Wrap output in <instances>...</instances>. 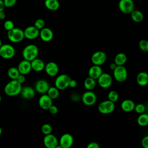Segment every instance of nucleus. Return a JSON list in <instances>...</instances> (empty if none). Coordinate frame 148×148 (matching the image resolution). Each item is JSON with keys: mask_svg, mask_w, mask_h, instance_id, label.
<instances>
[{"mask_svg": "<svg viewBox=\"0 0 148 148\" xmlns=\"http://www.w3.org/2000/svg\"><path fill=\"white\" fill-rule=\"evenodd\" d=\"M7 36L9 40L13 43L20 42L25 38L24 31L20 28L14 27L8 31Z\"/></svg>", "mask_w": 148, "mask_h": 148, "instance_id": "nucleus-3", "label": "nucleus"}, {"mask_svg": "<svg viewBox=\"0 0 148 148\" xmlns=\"http://www.w3.org/2000/svg\"><path fill=\"white\" fill-rule=\"evenodd\" d=\"M82 100L84 104L87 106L93 105L97 101L96 94L91 91V90H88L83 93L82 97Z\"/></svg>", "mask_w": 148, "mask_h": 148, "instance_id": "nucleus-10", "label": "nucleus"}, {"mask_svg": "<svg viewBox=\"0 0 148 148\" xmlns=\"http://www.w3.org/2000/svg\"><path fill=\"white\" fill-rule=\"evenodd\" d=\"M106 54L102 51H97L91 56V62L94 65L101 66L106 61Z\"/></svg>", "mask_w": 148, "mask_h": 148, "instance_id": "nucleus-9", "label": "nucleus"}, {"mask_svg": "<svg viewBox=\"0 0 148 148\" xmlns=\"http://www.w3.org/2000/svg\"><path fill=\"white\" fill-rule=\"evenodd\" d=\"M39 50L38 47L35 45H28L26 46L23 50V56L24 60L31 61L36 58L38 54Z\"/></svg>", "mask_w": 148, "mask_h": 148, "instance_id": "nucleus-2", "label": "nucleus"}, {"mask_svg": "<svg viewBox=\"0 0 148 148\" xmlns=\"http://www.w3.org/2000/svg\"><path fill=\"white\" fill-rule=\"evenodd\" d=\"M1 134H2V128L0 127V135H1Z\"/></svg>", "mask_w": 148, "mask_h": 148, "instance_id": "nucleus-47", "label": "nucleus"}, {"mask_svg": "<svg viewBox=\"0 0 148 148\" xmlns=\"http://www.w3.org/2000/svg\"><path fill=\"white\" fill-rule=\"evenodd\" d=\"M1 45H2V42H1V40L0 39V47L1 46Z\"/></svg>", "mask_w": 148, "mask_h": 148, "instance_id": "nucleus-48", "label": "nucleus"}, {"mask_svg": "<svg viewBox=\"0 0 148 148\" xmlns=\"http://www.w3.org/2000/svg\"><path fill=\"white\" fill-rule=\"evenodd\" d=\"M8 76L12 80H15L17 79L18 76L20 74L18 69L14 67L10 68L8 71Z\"/></svg>", "mask_w": 148, "mask_h": 148, "instance_id": "nucleus-31", "label": "nucleus"}, {"mask_svg": "<svg viewBox=\"0 0 148 148\" xmlns=\"http://www.w3.org/2000/svg\"><path fill=\"white\" fill-rule=\"evenodd\" d=\"M5 8V5L3 3V0H0V12H3Z\"/></svg>", "mask_w": 148, "mask_h": 148, "instance_id": "nucleus-44", "label": "nucleus"}, {"mask_svg": "<svg viewBox=\"0 0 148 148\" xmlns=\"http://www.w3.org/2000/svg\"><path fill=\"white\" fill-rule=\"evenodd\" d=\"M73 143V138L72 135L68 133L63 134L59 141V144L62 148H69Z\"/></svg>", "mask_w": 148, "mask_h": 148, "instance_id": "nucleus-12", "label": "nucleus"}, {"mask_svg": "<svg viewBox=\"0 0 148 148\" xmlns=\"http://www.w3.org/2000/svg\"><path fill=\"white\" fill-rule=\"evenodd\" d=\"M17 69H18L20 73L23 74L24 75L28 74L32 69L31 61H29L26 60L21 61L19 63Z\"/></svg>", "mask_w": 148, "mask_h": 148, "instance_id": "nucleus-19", "label": "nucleus"}, {"mask_svg": "<svg viewBox=\"0 0 148 148\" xmlns=\"http://www.w3.org/2000/svg\"><path fill=\"white\" fill-rule=\"evenodd\" d=\"M131 14V17L132 20L136 23H140L143 20V14L139 10H133Z\"/></svg>", "mask_w": 148, "mask_h": 148, "instance_id": "nucleus-26", "label": "nucleus"}, {"mask_svg": "<svg viewBox=\"0 0 148 148\" xmlns=\"http://www.w3.org/2000/svg\"><path fill=\"white\" fill-rule=\"evenodd\" d=\"M84 86L87 90H92L96 86L95 79L88 76L84 81Z\"/></svg>", "mask_w": 148, "mask_h": 148, "instance_id": "nucleus-28", "label": "nucleus"}, {"mask_svg": "<svg viewBox=\"0 0 148 148\" xmlns=\"http://www.w3.org/2000/svg\"><path fill=\"white\" fill-rule=\"evenodd\" d=\"M46 73L50 76H55L58 73V65L54 62H49L45 66Z\"/></svg>", "mask_w": 148, "mask_h": 148, "instance_id": "nucleus-17", "label": "nucleus"}, {"mask_svg": "<svg viewBox=\"0 0 148 148\" xmlns=\"http://www.w3.org/2000/svg\"><path fill=\"white\" fill-rule=\"evenodd\" d=\"M1 101V96L0 95V102Z\"/></svg>", "mask_w": 148, "mask_h": 148, "instance_id": "nucleus-49", "label": "nucleus"}, {"mask_svg": "<svg viewBox=\"0 0 148 148\" xmlns=\"http://www.w3.org/2000/svg\"><path fill=\"white\" fill-rule=\"evenodd\" d=\"M5 17H6V15H5V13L3 12V11L0 12V19L3 20L5 18Z\"/></svg>", "mask_w": 148, "mask_h": 148, "instance_id": "nucleus-46", "label": "nucleus"}, {"mask_svg": "<svg viewBox=\"0 0 148 148\" xmlns=\"http://www.w3.org/2000/svg\"><path fill=\"white\" fill-rule=\"evenodd\" d=\"M141 144L144 148H148V135L143 138L141 141Z\"/></svg>", "mask_w": 148, "mask_h": 148, "instance_id": "nucleus-39", "label": "nucleus"}, {"mask_svg": "<svg viewBox=\"0 0 148 148\" xmlns=\"http://www.w3.org/2000/svg\"><path fill=\"white\" fill-rule=\"evenodd\" d=\"M52 100L47 94H43L39 99V105L42 109L47 110L53 105Z\"/></svg>", "mask_w": 148, "mask_h": 148, "instance_id": "nucleus-15", "label": "nucleus"}, {"mask_svg": "<svg viewBox=\"0 0 148 148\" xmlns=\"http://www.w3.org/2000/svg\"><path fill=\"white\" fill-rule=\"evenodd\" d=\"M139 47L143 52H148V40L146 39L140 40L139 42Z\"/></svg>", "mask_w": 148, "mask_h": 148, "instance_id": "nucleus-33", "label": "nucleus"}, {"mask_svg": "<svg viewBox=\"0 0 148 148\" xmlns=\"http://www.w3.org/2000/svg\"><path fill=\"white\" fill-rule=\"evenodd\" d=\"M98 84L103 88H109L112 83V77L108 73H103L97 79Z\"/></svg>", "mask_w": 148, "mask_h": 148, "instance_id": "nucleus-11", "label": "nucleus"}, {"mask_svg": "<svg viewBox=\"0 0 148 148\" xmlns=\"http://www.w3.org/2000/svg\"><path fill=\"white\" fill-rule=\"evenodd\" d=\"M35 90L40 94H45L47 92L50 86L49 83L43 79H40L38 80L35 86Z\"/></svg>", "mask_w": 148, "mask_h": 148, "instance_id": "nucleus-16", "label": "nucleus"}, {"mask_svg": "<svg viewBox=\"0 0 148 148\" xmlns=\"http://www.w3.org/2000/svg\"><path fill=\"white\" fill-rule=\"evenodd\" d=\"M45 21L42 19V18H38L35 21V23H34V26L37 28L38 29L40 30L41 29H42L43 28H44L45 27Z\"/></svg>", "mask_w": 148, "mask_h": 148, "instance_id": "nucleus-36", "label": "nucleus"}, {"mask_svg": "<svg viewBox=\"0 0 148 148\" xmlns=\"http://www.w3.org/2000/svg\"><path fill=\"white\" fill-rule=\"evenodd\" d=\"M113 71L114 77L118 82H123L127 79L128 72L123 65L117 66Z\"/></svg>", "mask_w": 148, "mask_h": 148, "instance_id": "nucleus-6", "label": "nucleus"}, {"mask_svg": "<svg viewBox=\"0 0 148 148\" xmlns=\"http://www.w3.org/2000/svg\"><path fill=\"white\" fill-rule=\"evenodd\" d=\"M32 69L36 72L42 71L45 66L44 62L39 58H35L31 61Z\"/></svg>", "mask_w": 148, "mask_h": 148, "instance_id": "nucleus-22", "label": "nucleus"}, {"mask_svg": "<svg viewBox=\"0 0 148 148\" xmlns=\"http://www.w3.org/2000/svg\"><path fill=\"white\" fill-rule=\"evenodd\" d=\"M24 37L28 39H36L39 35V29L34 26L27 27L24 30Z\"/></svg>", "mask_w": 148, "mask_h": 148, "instance_id": "nucleus-14", "label": "nucleus"}, {"mask_svg": "<svg viewBox=\"0 0 148 148\" xmlns=\"http://www.w3.org/2000/svg\"><path fill=\"white\" fill-rule=\"evenodd\" d=\"M145 109H146V107L145 105H143V103H138L136 105L134 108V110L135 111V112L139 114L144 113L145 111Z\"/></svg>", "mask_w": 148, "mask_h": 148, "instance_id": "nucleus-35", "label": "nucleus"}, {"mask_svg": "<svg viewBox=\"0 0 148 148\" xmlns=\"http://www.w3.org/2000/svg\"><path fill=\"white\" fill-rule=\"evenodd\" d=\"M137 123L139 126L146 127L148 125V114L141 113L137 119Z\"/></svg>", "mask_w": 148, "mask_h": 148, "instance_id": "nucleus-29", "label": "nucleus"}, {"mask_svg": "<svg viewBox=\"0 0 148 148\" xmlns=\"http://www.w3.org/2000/svg\"><path fill=\"white\" fill-rule=\"evenodd\" d=\"M16 80H17L20 83L22 84V83H23L25 82V77L24 75L20 73V74L18 76V77H17V79H16Z\"/></svg>", "mask_w": 148, "mask_h": 148, "instance_id": "nucleus-42", "label": "nucleus"}, {"mask_svg": "<svg viewBox=\"0 0 148 148\" xmlns=\"http://www.w3.org/2000/svg\"><path fill=\"white\" fill-rule=\"evenodd\" d=\"M87 148H99V145L95 142H91L89 143L87 146Z\"/></svg>", "mask_w": 148, "mask_h": 148, "instance_id": "nucleus-41", "label": "nucleus"}, {"mask_svg": "<svg viewBox=\"0 0 148 148\" xmlns=\"http://www.w3.org/2000/svg\"><path fill=\"white\" fill-rule=\"evenodd\" d=\"M45 5L47 9L52 11L58 10L60 6L58 0H45Z\"/></svg>", "mask_w": 148, "mask_h": 148, "instance_id": "nucleus-25", "label": "nucleus"}, {"mask_svg": "<svg viewBox=\"0 0 148 148\" xmlns=\"http://www.w3.org/2000/svg\"><path fill=\"white\" fill-rule=\"evenodd\" d=\"M49 110V112L53 114H55L56 113H57L58 111V108L55 106V105H52L48 109Z\"/></svg>", "mask_w": 148, "mask_h": 148, "instance_id": "nucleus-40", "label": "nucleus"}, {"mask_svg": "<svg viewBox=\"0 0 148 148\" xmlns=\"http://www.w3.org/2000/svg\"><path fill=\"white\" fill-rule=\"evenodd\" d=\"M115 109L114 102L108 99L101 102L98 106V111L102 114H110L112 113Z\"/></svg>", "mask_w": 148, "mask_h": 148, "instance_id": "nucleus-4", "label": "nucleus"}, {"mask_svg": "<svg viewBox=\"0 0 148 148\" xmlns=\"http://www.w3.org/2000/svg\"><path fill=\"white\" fill-rule=\"evenodd\" d=\"M3 1L6 8L13 7L17 2V0H3Z\"/></svg>", "mask_w": 148, "mask_h": 148, "instance_id": "nucleus-38", "label": "nucleus"}, {"mask_svg": "<svg viewBox=\"0 0 148 148\" xmlns=\"http://www.w3.org/2000/svg\"><path fill=\"white\" fill-rule=\"evenodd\" d=\"M3 27H4L5 29L8 31L13 29L14 27V23L11 20H6L4 23Z\"/></svg>", "mask_w": 148, "mask_h": 148, "instance_id": "nucleus-37", "label": "nucleus"}, {"mask_svg": "<svg viewBox=\"0 0 148 148\" xmlns=\"http://www.w3.org/2000/svg\"><path fill=\"white\" fill-rule=\"evenodd\" d=\"M39 36L44 42H49L53 38V32L51 29L47 27H44L39 31Z\"/></svg>", "mask_w": 148, "mask_h": 148, "instance_id": "nucleus-18", "label": "nucleus"}, {"mask_svg": "<svg viewBox=\"0 0 148 148\" xmlns=\"http://www.w3.org/2000/svg\"><path fill=\"white\" fill-rule=\"evenodd\" d=\"M47 92V95L52 99L57 98L60 94L59 89H58L56 86L55 87H50Z\"/></svg>", "mask_w": 148, "mask_h": 148, "instance_id": "nucleus-30", "label": "nucleus"}, {"mask_svg": "<svg viewBox=\"0 0 148 148\" xmlns=\"http://www.w3.org/2000/svg\"><path fill=\"white\" fill-rule=\"evenodd\" d=\"M119 97V96L118 92L114 90H112L109 91L108 94V99L113 102H115L118 100Z\"/></svg>", "mask_w": 148, "mask_h": 148, "instance_id": "nucleus-32", "label": "nucleus"}, {"mask_svg": "<svg viewBox=\"0 0 148 148\" xmlns=\"http://www.w3.org/2000/svg\"><path fill=\"white\" fill-rule=\"evenodd\" d=\"M71 78L66 74H61L57 77L55 80V86L59 90H62L69 87Z\"/></svg>", "mask_w": 148, "mask_h": 148, "instance_id": "nucleus-5", "label": "nucleus"}, {"mask_svg": "<svg viewBox=\"0 0 148 148\" xmlns=\"http://www.w3.org/2000/svg\"><path fill=\"white\" fill-rule=\"evenodd\" d=\"M43 143L47 148H56L58 142L56 136L50 134L44 137Z\"/></svg>", "mask_w": 148, "mask_h": 148, "instance_id": "nucleus-13", "label": "nucleus"}, {"mask_svg": "<svg viewBox=\"0 0 148 148\" xmlns=\"http://www.w3.org/2000/svg\"><path fill=\"white\" fill-rule=\"evenodd\" d=\"M20 94L23 98L29 99L34 97L35 95V90L31 87L25 86L21 88Z\"/></svg>", "mask_w": 148, "mask_h": 148, "instance_id": "nucleus-23", "label": "nucleus"}, {"mask_svg": "<svg viewBox=\"0 0 148 148\" xmlns=\"http://www.w3.org/2000/svg\"><path fill=\"white\" fill-rule=\"evenodd\" d=\"M15 49L10 45H2L0 47V56L5 59H10L14 57Z\"/></svg>", "mask_w": 148, "mask_h": 148, "instance_id": "nucleus-7", "label": "nucleus"}, {"mask_svg": "<svg viewBox=\"0 0 148 148\" xmlns=\"http://www.w3.org/2000/svg\"><path fill=\"white\" fill-rule=\"evenodd\" d=\"M135 104L131 99H125L121 103V108L125 112H131L134 110Z\"/></svg>", "mask_w": 148, "mask_h": 148, "instance_id": "nucleus-21", "label": "nucleus"}, {"mask_svg": "<svg viewBox=\"0 0 148 148\" xmlns=\"http://www.w3.org/2000/svg\"><path fill=\"white\" fill-rule=\"evenodd\" d=\"M102 73V70L99 65H94L91 66L88 72V76L91 77L94 79H97L100 75Z\"/></svg>", "mask_w": 148, "mask_h": 148, "instance_id": "nucleus-20", "label": "nucleus"}, {"mask_svg": "<svg viewBox=\"0 0 148 148\" xmlns=\"http://www.w3.org/2000/svg\"><path fill=\"white\" fill-rule=\"evenodd\" d=\"M41 131L44 135H48L51 133L52 127L49 124H45L42 126Z\"/></svg>", "mask_w": 148, "mask_h": 148, "instance_id": "nucleus-34", "label": "nucleus"}, {"mask_svg": "<svg viewBox=\"0 0 148 148\" xmlns=\"http://www.w3.org/2000/svg\"><path fill=\"white\" fill-rule=\"evenodd\" d=\"M22 88L21 84L17 80H12L8 82L4 88L5 94L9 96H15L20 94Z\"/></svg>", "mask_w": 148, "mask_h": 148, "instance_id": "nucleus-1", "label": "nucleus"}, {"mask_svg": "<svg viewBox=\"0 0 148 148\" xmlns=\"http://www.w3.org/2000/svg\"><path fill=\"white\" fill-rule=\"evenodd\" d=\"M127 61V56L124 53H119L114 57V62L119 65H123Z\"/></svg>", "mask_w": 148, "mask_h": 148, "instance_id": "nucleus-27", "label": "nucleus"}, {"mask_svg": "<svg viewBox=\"0 0 148 148\" xmlns=\"http://www.w3.org/2000/svg\"><path fill=\"white\" fill-rule=\"evenodd\" d=\"M117 65L116 64V63L114 62H112V63H110V65H109V68H110V69H111V70H112V71H113L116 67H117Z\"/></svg>", "mask_w": 148, "mask_h": 148, "instance_id": "nucleus-45", "label": "nucleus"}, {"mask_svg": "<svg viewBox=\"0 0 148 148\" xmlns=\"http://www.w3.org/2000/svg\"><path fill=\"white\" fill-rule=\"evenodd\" d=\"M118 6L122 13L130 14L134 9V3L133 0H120Z\"/></svg>", "mask_w": 148, "mask_h": 148, "instance_id": "nucleus-8", "label": "nucleus"}, {"mask_svg": "<svg viewBox=\"0 0 148 148\" xmlns=\"http://www.w3.org/2000/svg\"><path fill=\"white\" fill-rule=\"evenodd\" d=\"M76 86H77V82L75 80L71 79L69 82V87H70L71 88H75L76 87Z\"/></svg>", "mask_w": 148, "mask_h": 148, "instance_id": "nucleus-43", "label": "nucleus"}, {"mask_svg": "<svg viewBox=\"0 0 148 148\" xmlns=\"http://www.w3.org/2000/svg\"><path fill=\"white\" fill-rule=\"evenodd\" d=\"M136 82L140 86H145L148 84V73L146 72H139L136 76Z\"/></svg>", "mask_w": 148, "mask_h": 148, "instance_id": "nucleus-24", "label": "nucleus"}]
</instances>
